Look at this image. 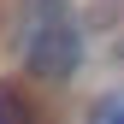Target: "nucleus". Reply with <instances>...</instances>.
<instances>
[{
	"mask_svg": "<svg viewBox=\"0 0 124 124\" xmlns=\"http://www.w3.org/2000/svg\"><path fill=\"white\" fill-rule=\"evenodd\" d=\"M89 124H124V101H95Z\"/></svg>",
	"mask_w": 124,
	"mask_h": 124,
	"instance_id": "7ed1b4c3",
	"label": "nucleus"
},
{
	"mask_svg": "<svg viewBox=\"0 0 124 124\" xmlns=\"http://www.w3.org/2000/svg\"><path fill=\"white\" fill-rule=\"evenodd\" d=\"M0 124H36V112H30L12 89H0Z\"/></svg>",
	"mask_w": 124,
	"mask_h": 124,
	"instance_id": "f03ea898",
	"label": "nucleus"
},
{
	"mask_svg": "<svg viewBox=\"0 0 124 124\" xmlns=\"http://www.w3.org/2000/svg\"><path fill=\"white\" fill-rule=\"evenodd\" d=\"M77 65H83V30H77L65 12H47V18L30 24V36H24V71L30 77L65 83Z\"/></svg>",
	"mask_w": 124,
	"mask_h": 124,
	"instance_id": "f257e3e1",
	"label": "nucleus"
}]
</instances>
